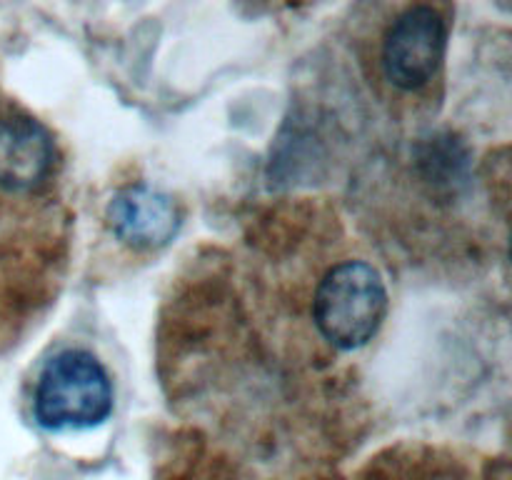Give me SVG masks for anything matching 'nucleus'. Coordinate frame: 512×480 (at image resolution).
<instances>
[{
	"label": "nucleus",
	"instance_id": "f257e3e1",
	"mask_svg": "<svg viewBox=\"0 0 512 480\" xmlns=\"http://www.w3.org/2000/svg\"><path fill=\"white\" fill-rule=\"evenodd\" d=\"M33 405L48 430L95 428L113 410V385L95 355L63 350L40 373Z\"/></svg>",
	"mask_w": 512,
	"mask_h": 480
},
{
	"label": "nucleus",
	"instance_id": "20e7f679",
	"mask_svg": "<svg viewBox=\"0 0 512 480\" xmlns=\"http://www.w3.org/2000/svg\"><path fill=\"white\" fill-rule=\"evenodd\" d=\"M55 150L48 130L30 118L0 120V188L30 193L48 180Z\"/></svg>",
	"mask_w": 512,
	"mask_h": 480
},
{
	"label": "nucleus",
	"instance_id": "39448f33",
	"mask_svg": "<svg viewBox=\"0 0 512 480\" xmlns=\"http://www.w3.org/2000/svg\"><path fill=\"white\" fill-rule=\"evenodd\" d=\"M108 223L123 243L133 248H160L178 233L180 215L168 195L138 185L110 200Z\"/></svg>",
	"mask_w": 512,
	"mask_h": 480
},
{
	"label": "nucleus",
	"instance_id": "7ed1b4c3",
	"mask_svg": "<svg viewBox=\"0 0 512 480\" xmlns=\"http://www.w3.org/2000/svg\"><path fill=\"white\" fill-rule=\"evenodd\" d=\"M443 15L430 5L408 8L393 25L383 43V68L390 83L400 90H418L433 80L445 53Z\"/></svg>",
	"mask_w": 512,
	"mask_h": 480
},
{
	"label": "nucleus",
	"instance_id": "f03ea898",
	"mask_svg": "<svg viewBox=\"0 0 512 480\" xmlns=\"http://www.w3.org/2000/svg\"><path fill=\"white\" fill-rule=\"evenodd\" d=\"M388 310L383 275L368 263L350 260L330 270L320 283L313 318L328 343L340 350L363 348L378 333Z\"/></svg>",
	"mask_w": 512,
	"mask_h": 480
}]
</instances>
